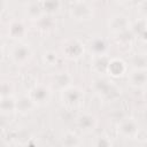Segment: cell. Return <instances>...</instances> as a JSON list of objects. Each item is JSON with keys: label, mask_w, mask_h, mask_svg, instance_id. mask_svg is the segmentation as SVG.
I'll list each match as a JSON object with an SVG mask.
<instances>
[{"label": "cell", "mask_w": 147, "mask_h": 147, "mask_svg": "<svg viewBox=\"0 0 147 147\" xmlns=\"http://www.w3.org/2000/svg\"><path fill=\"white\" fill-rule=\"evenodd\" d=\"M42 57H44V62L47 63L48 65H55L57 63V61H59V55L53 51L45 52Z\"/></svg>", "instance_id": "25"}, {"label": "cell", "mask_w": 147, "mask_h": 147, "mask_svg": "<svg viewBox=\"0 0 147 147\" xmlns=\"http://www.w3.org/2000/svg\"><path fill=\"white\" fill-rule=\"evenodd\" d=\"M2 56H3V48H2V44L0 41V60L2 59Z\"/></svg>", "instance_id": "30"}, {"label": "cell", "mask_w": 147, "mask_h": 147, "mask_svg": "<svg viewBox=\"0 0 147 147\" xmlns=\"http://www.w3.org/2000/svg\"><path fill=\"white\" fill-rule=\"evenodd\" d=\"M88 48L93 56H99V55H107L108 51V44L105 38L102 37H94L91 39L88 44Z\"/></svg>", "instance_id": "12"}, {"label": "cell", "mask_w": 147, "mask_h": 147, "mask_svg": "<svg viewBox=\"0 0 147 147\" xmlns=\"http://www.w3.org/2000/svg\"><path fill=\"white\" fill-rule=\"evenodd\" d=\"M83 99H84V93L77 86L71 85L61 92V100L63 101L64 105L69 107H76L80 105Z\"/></svg>", "instance_id": "3"}, {"label": "cell", "mask_w": 147, "mask_h": 147, "mask_svg": "<svg viewBox=\"0 0 147 147\" xmlns=\"http://www.w3.org/2000/svg\"><path fill=\"white\" fill-rule=\"evenodd\" d=\"M132 39H133V36H132L130 30H127L125 32H122V33H118V34H115V40L121 46L130 45L132 42Z\"/></svg>", "instance_id": "22"}, {"label": "cell", "mask_w": 147, "mask_h": 147, "mask_svg": "<svg viewBox=\"0 0 147 147\" xmlns=\"http://www.w3.org/2000/svg\"><path fill=\"white\" fill-rule=\"evenodd\" d=\"M110 57L108 55H99V56H93L92 60V67L93 70L98 74H106L108 69Z\"/></svg>", "instance_id": "16"}, {"label": "cell", "mask_w": 147, "mask_h": 147, "mask_svg": "<svg viewBox=\"0 0 147 147\" xmlns=\"http://www.w3.org/2000/svg\"><path fill=\"white\" fill-rule=\"evenodd\" d=\"M22 147H38V145H37L34 141H29L26 145H24V146H22Z\"/></svg>", "instance_id": "29"}, {"label": "cell", "mask_w": 147, "mask_h": 147, "mask_svg": "<svg viewBox=\"0 0 147 147\" xmlns=\"http://www.w3.org/2000/svg\"><path fill=\"white\" fill-rule=\"evenodd\" d=\"M147 75L144 69H132L127 74V82L134 88H142L146 85Z\"/></svg>", "instance_id": "10"}, {"label": "cell", "mask_w": 147, "mask_h": 147, "mask_svg": "<svg viewBox=\"0 0 147 147\" xmlns=\"http://www.w3.org/2000/svg\"><path fill=\"white\" fill-rule=\"evenodd\" d=\"M96 117L92 114H88V113H84V114H80L77 119H76V124H77V127L79 130H82L83 132L85 133H88V132H92L95 126H96Z\"/></svg>", "instance_id": "9"}, {"label": "cell", "mask_w": 147, "mask_h": 147, "mask_svg": "<svg viewBox=\"0 0 147 147\" xmlns=\"http://www.w3.org/2000/svg\"><path fill=\"white\" fill-rule=\"evenodd\" d=\"M93 147H113L111 140L106 136H99L93 141Z\"/></svg>", "instance_id": "24"}, {"label": "cell", "mask_w": 147, "mask_h": 147, "mask_svg": "<svg viewBox=\"0 0 147 147\" xmlns=\"http://www.w3.org/2000/svg\"><path fill=\"white\" fill-rule=\"evenodd\" d=\"M93 90L95 91L96 94H99L106 100L116 99L121 94V88H118L111 80L103 78V77H99L94 79Z\"/></svg>", "instance_id": "1"}, {"label": "cell", "mask_w": 147, "mask_h": 147, "mask_svg": "<svg viewBox=\"0 0 147 147\" xmlns=\"http://www.w3.org/2000/svg\"><path fill=\"white\" fill-rule=\"evenodd\" d=\"M131 63L133 65V69H144V70H146V64H147L146 54H144V53L134 54L131 57Z\"/></svg>", "instance_id": "21"}, {"label": "cell", "mask_w": 147, "mask_h": 147, "mask_svg": "<svg viewBox=\"0 0 147 147\" xmlns=\"http://www.w3.org/2000/svg\"><path fill=\"white\" fill-rule=\"evenodd\" d=\"M139 124L133 118H124L118 123V132L125 138H136L139 134Z\"/></svg>", "instance_id": "7"}, {"label": "cell", "mask_w": 147, "mask_h": 147, "mask_svg": "<svg viewBox=\"0 0 147 147\" xmlns=\"http://www.w3.org/2000/svg\"><path fill=\"white\" fill-rule=\"evenodd\" d=\"M130 31L133 37H137L141 40L146 39V18L139 17L133 23L130 24Z\"/></svg>", "instance_id": "15"}, {"label": "cell", "mask_w": 147, "mask_h": 147, "mask_svg": "<svg viewBox=\"0 0 147 147\" xmlns=\"http://www.w3.org/2000/svg\"><path fill=\"white\" fill-rule=\"evenodd\" d=\"M39 20H41L42 22H45V24H44V25H41V26H40V29H42V30H49V29H52V26H53V24H54V22H53L52 17L42 15Z\"/></svg>", "instance_id": "27"}, {"label": "cell", "mask_w": 147, "mask_h": 147, "mask_svg": "<svg viewBox=\"0 0 147 147\" xmlns=\"http://www.w3.org/2000/svg\"><path fill=\"white\" fill-rule=\"evenodd\" d=\"M62 146L63 147H78L80 144L79 137L74 132H67L62 137Z\"/></svg>", "instance_id": "20"}, {"label": "cell", "mask_w": 147, "mask_h": 147, "mask_svg": "<svg viewBox=\"0 0 147 147\" xmlns=\"http://www.w3.org/2000/svg\"><path fill=\"white\" fill-rule=\"evenodd\" d=\"M36 105L32 102V100L29 98V95H23L18 100H16V110L21 114H28L30 113Z\"/></svg>", "instance_id": "18"}, {"label": "cell", "mask_w": 147, "mask_h": 147, "mask_svg": "<svg viewBox=\"0 0 147 147\" xmlns=\"http://www.w3.org/2000/svg\"><path fill=\"white\" fill-rule=\"evenodd\" d=\"M94 14V9L91 3L86 1H76L71 3L70 15L77 21H86L90 20Z\"/></svg>", "instance_id": "2"}, {"label": "cell", "mask_w": 147, "mask_h": 147, "mask_svg": "<svg viewBox=\"0 0 147 147\" xmlns=\"http://www.w3.org/2000/svg\"><path fill=\"white\" fill-rule=\"evenodd\" d=\"M11 90H13V87H11V84L9 82H2V83H0V95L1 96H8V95H10Z\"/></svg>", "instance_id": "26"}, {"label": "cell", "mask_w": 147, "mask_h": 147, "mask_svg": "<svg viewBox=\"0 0 147 147\" xmlns=\"http://www.w3.org/2000/svg\"><path fill=\"white\" fill-rule=\"evenodd\" d=\"M16 110V100L11 96H0V111L3 114H10Z\"/></svg>", "instance_id": "19"}, {"label": "cell", "mask_w": 147, "mask_h": 147, "mask_svg": "<svg viewBox=\"0 0 147 147\" xmlns=\"http://www.w3.org/2000/svg\"><path fill=\"white\" fill-rule=\"evenodd\" d=\"M25 15L33 21H38L42 15V8H41V3L39 2H29L25 6Z\"/></svg>", "instance_id": "17"}, {"label": "cell", "mask_w": 147, "mask_h": 147, "mask_svg": "<svg viewBox=\"0 0 147 147\" xmlns=\"http://www.w3.org/2000/svg\"><path fill=\"white\" fill-rule=\"evenodd\" d=\"M62 52L68 59H78L84 53V45L76 38L68 39L62 45Z\"/></svg>", "instance_id": "5"}, {"label": "cell", "mask_w": 147, "mask_h": 147, "mask_svg": "<svg viewBox=\"0 0 147 147\" xmlns=\"http://www.w3.org/2000/svg\"><path fill=\"white\" fill-rule=\"evenodd\" d=\"M127 68H126V63L118 57L115 59H110L109 64H108V69L107 72L113 76V77H121L126 72Z\"/></svg>", "instance_id": "13"}, {"label": "cell", "mask_w": 147, "mask_h": 147, "mask_svg": "<svg viewBox=\"0 0 147 147\" xmlns=\"http://www.w3.org/2000/svg\"><path fill=\"white\" fill-rule=\"evenodd\" d=\"M61 7V2L59 1H46V2H41V8L44 13L47 14H53L55 11H57Z\"/></svg>", "instance_id": "23"}, {"label": "cell", "mask_w": 147, "mask_h": 147, "mask_svg": "<svg viewBox=\"0 0 147 147\" xmlns=\"http://www.w3.org/2000/svg\"><path fill=\"white\" fill-rule=\"evenodd\" d=\"M9 147H22L21 145H18V144H11Z\"/></svg>", "instance_id": "31"}, {"label": "cell", "mask_w": 147, "mask_h": 147, "mask_svg": "<svg viewBox=\"0 0 147 147\" xmlns=\"http://www.w3.org/2000/svg\"><path fill=\"white\" fill-rule=\"evenodd\" d=\"M29 98L34 105H45L51 98V90L45 85H36L29 92Z\"/></svg>", "instance_id": "8"}, {"label": "cell", "mask_w": 147, "mask_h": 147, "mask_svg": "<svg viewBox=\"0 0 147 147\" xmlns=\"http://www.w3.org/2000/svg\"><path fill=\"white\" fill-rule=\"evenodd\" d=\"M10 57H11L13 62L16 63L17 65H23V64H26L31 60L32 51L29 45L18 44L13 47V49L10 52Z\"/></svg>", "instance_id": "4"}, {"label": "cell", "mask_w": 147, "mask_h": 147, "mask_svg": "<svg viewBox=\"0 0 147 147\" xmlns=\"http://www.w3.org/2000/svg\"><path fill=\"white\" fill-rule=\"evenodd\" d=\"M28 32V29L23 21L21 20H14L8 25V34L13 39H22L25 37Z\"/></svg>", "instance_id": "11"}, {"label": "cell", "mask_w": 147, "mask_h": 147, "mask_svg": "<svg viewBox=\"0 0 147 147\" xmlns=\"http://www.w3.org/2000/svg\"><path fill=\"white\" fill-rule=\"evenodd\" d=\"M140 9L141 10H144V15H145V17H146V11H145V9L147 8V1H142V2H140Z\"/></svg>", "instance_id": "28"}, {"label": "cell", "mask_w": 147, "mask_h": 147, "mask_svg": "<svg viewBox=\"0 0 147 147\" xmlns=\"http://www.w3.org/2000/svg\"><path fill=\"white\" fill-rule=\"evenodd\" d=\"M53 88L62 92L67 87L71 86V76L68 72H57L52 77Z\"/></svg>", "instance_id": "14"}, {"label": "cell", "mask_w": 147, "mask_h": 147, "mask_svg": "<svg viewBox=\"0 0 147 147\" xmlns=\"http://www.w3.org/2000/svg\"><path fill=\"white\" fill-rule=\"evenodd\" d=\"M130 21L129 18L123 15V14H115L109 18L108 22V26L109 30L114 33V34H118L122 32H125L127 30H130Z\"/></svg>", "instance_id": "6"}]
</instances>
